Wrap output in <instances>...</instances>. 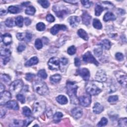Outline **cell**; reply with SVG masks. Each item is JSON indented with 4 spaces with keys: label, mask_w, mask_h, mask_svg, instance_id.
Instances as JSON below:
<instances>
[{
    "label": "cell",
    "mask_w": 127,
    "mask_h": 127,
    "mask_svg": "<svg viewBox=\"0 0 127 127\" xmlns=\"http://www.w3.org/2000/svg\"><path fill=\"white\" fill-rule=\"evenodd\" d=\"M67 93L71 99V102L72 104H78L79 103V99L77 96V91L78 86L74 83L68 82L67 84Z\"/></svg>",
    "instance_id": "cell-1"
},
{
    "label": "cell",
    "mask_w": 127,
    "mask_h": 127,
    "mask_svg": "<svg viewBox=\"0 0 127 127\" xmlns=\"http://www.w3.org/2000/svg\"><path fill=\"white\" fill-rule=\"evenodd\" d=\"M33 88L34 91L40 95L45 96L49 94V89L46 84L39 80L34 82L33 84Z\"/></svg>",
    "instance_id": "cell-2"
},
{
    "label": "cell",
    "mask_w": 127,
    "mask_h": 127,
    "mask_svg": "<svg viewBox=\"0 0 127 127\" xmlns=\"http://www.w3.org/2000/svg\"><path fill=\"white\" fill-rule=\"evenodd\" d=\"M45 103L43 101H37L33 105V114L34 116L37 117L43 114L45 110Z\"/></svg>",
    "instance_id": "cell-3"
},
{
    "label": "cell",
    "mask_w": 127,
    "mask_h": 127,
    "mask_svg": "<svg viewBox=\"0 0 127 127\" xmlns=\"http://www.w3.org/2000/svg\"><path fill=\"white\" fill-rule=\"evenodd\" d=\"M87 93L90 95H96L101 92V89L97 85L92 83H88L85 86Z\"/></svg>",
    "instance_id": "cell-4"
},
{
    "label": "cell",
    "mask_w": 127,
    "mask_h": 127,
    "mask_svg": "<svg viewBox=\"0 0 127 127\" xmlns=\"http://www.w3.org/2000/svg\"><path fill=\"white\" fill-rule=\"evenodd\" d=\"M23 86V83L21 80L13 82L10 85V90L13 93H17L21 91Z\"/></svg>",
    "instance_id": "cell-5"
},
{
    "label": "cell",
    "mask_w": 127,
    "mask_h": 127,
    "mask_svg": "<svg viewBox=\"0 0 127 127\" xmlns=\"http://www.w3.org/2000/svg\"><path fill=\"white\" fill-rule=\"evenodd\" d=\"M49 68L52 71H57L59 70L60 67V60L57 57H52L48 62Z\"/></svg>",
    "instance_id": "cell-6"
},
{
    "label": "cell",
    "mask_w": 127,
    "mask_h": 127,
    "mask_svg": "<svg viewBox=\"0 0 127 127\" xmlns=\"http://www.w3.org/2000/svg\"><path fill=\"white\" fill-rule=\"evenodd\" d=\"M56 15L60 18H63L68 14V10L62 6H55L53 9Z\"/></svg>",
    "instance_id": "cell-7"
},
{
    "label": "cell",
    "mask_w": 127,
    "mask_h": 127,
    "mask_svg": "<svg viewBox=\"0 0 127 127\" xmlns=\"http://www.w3.org/2000/svg\"><path fill=\"white\" fill-rule=\"evenodd\" d=\"M79 102L83 107H86L89 106L91 102V95L87 93L80 96L79 98Z\"/></svg>",
    "instance_id": "cell-8"
},
{
    "label": "cell",
    "mask_w": 127,
    "mask_h": 127,
    "mask_svg": "<svg viewBox=\"0 0 127 127\" xmlns=\"http://www.w3.org/2000/svg\"><path fill=\"white\" fill-rule=\"evenodd\" d=\"M115 77L118 83L120 85H122L126 87L127 85V74L123 71H118L116 72Z\"/></svg>",
    "instance_id": "cell-9"
},
{
    "label": "cell",
    "mask_w": 127,
    "mask_h": 127,
    "mask_svg": "<svg viewBox=\"0 0 127 127\" xmlns=\"http://www.w3.org/2000/svg\"><path fill=\"white\" fill-rule=\"evenodd\" d=\"M83 59L84 62L85 63H92L95 65L96 66H98L99 63L95 59L94 56L92 55L90 52L88 51L86 53H85L83 57Z\"/></svg>",
    "instance_id": "cell-10"
},
{
    "label": "cell",
    "mask_w": 127,
    "mask_h": 127,
    "mask_svg": "<svg viewBox=\"0 0 127 127\" xmlns=\"http://www.w3.org/2000/svg\"><path fill=\"white\" fill-rule=\"evenodd\" d=\"M12 95L9 91H5L1 93V97H0V104L3 105L6 104L11 99Z\"/></svg>",
    "instance_id": "cell-11"
},
{
    "label": "cell",
    "mask_w": 127,
    "mask_h": 127,
    "mask_svg": "<svg viewBox=\"0 0 127 127\" xmlns=\"http://www.w3.org/2000/svg\"><path fill=\"white\" fill-rule=\"evenodd\" d=\"M95 79L99 82L103 83L106 82L107 80V76L105 72L102 70H98L95 75Z\"/></svg>",
    "instance_id": "cell-12"
},
{
    "label": "cell",
    "mask_w": 127,
    "mask_h": 127,
    "mask_svg": "<svg viewBox=\"0 0 127 127\" xmlns=\"http://www.w3.org/2000/svg\"><path fill=\"white\" fill-rule=\"evenodd\" d=\"M77 73L85 81H88L90 78V72L86 68H80L77 71Z\"/></svg>",
    "instance_id": "cell-13"
},
{
    "label": "cell",
    "mask_w": 127,
    "mask_h": 127,
    "mask_svg": "<svg viewBox=\"0 0 127 127\" xmlns=\"http://www.w3.org/2000/svg\"><path fill=\"white\" fill-rule=\"evenodd\" d=\"M67 29V27L65 25L63 24H56L50 30V32L53 35L57 34L59 30H66Z\"/></svg>",
    "instance_id": "cell-14"
},
{
    "label": "cell",
    "mask_w": 127,
    "mask_h": 127,
    "mask_svg": "<svg viewBox=\"0 0 127 127\" xmlns=\"http://www.w3.org/2000/svg\"><path fill=\"white\" fill-rule=\"evenodd\" d=\"M71 115L72 117L75 119H79L81 118L83 114V110L79 107H75L73 108L71 111Z\"/></svg>",
    "instance_id": "cell-15"
},
{
    "label": "cell",
    "mask_w": 127,
    "mask_h": 127,
    "mask_svg": "<svg viewBox=\"0 0 127 127\" xmlns=\"http://www.w3.org/2000/svg\"><path fill=\"white\" fill-rule=\"evenodd\" d=\"M80 18L78 16H72L69 17L68 19V21L71 26L72 28L77 27L80 22Z\"/></svg>",
    "instance_id": "cell-16"
},
{
    "label": "cell",
    "mask_w": 127,
    "mask_h": 127,
    "mask_svg": "<svg viewBox=\"0 0 127 127\" xmlns=\"http://www.w3.org/2000/svg\"><path fill=\"white\" fill-rule=\"evenodd\" d=\"M1 41L6 45H8L12 42V37L9 33H6L1 36Z\"/></svg>",
    "instance_id": "cell-17"
},
{
    "label": "cell",
    "mask_w": 127,
    "mask_h": 127,
    "mask_svg": "<svg viewBox=\"0 0 127 127\" xmlns=\"http://www.w3.org/2000/svg\"><path fill=\"white\" fill-rule=\"evenodd\" d=\"M6 106L7 108L14 110H18L19 109V106L16 102V101L14 100H12V101H9L8 102H7L6 104Z\"/></svg>",
    "instance_id": "cell-18"
},
{
    "label": "cell",
    "mask_w": 127,
    "mask_h": 127,
    "mask_svg": "<svg viewBox=\"0 0 127 127\" xmlns=\"http://www.w3.org/2000/svg\"><path fill=\"white\" fill-rule=\"evenodd\" d=\"M82 19L83 23L84 24L86 25H88L90 23L91 16L87 12L84 11L82 15Z\"/></svg>",
    "instance_id": "cell-19"
},
{
    "label": "cell",
    "mask_w": 127,
    "mask_h": 127,
    "mask_svg": "<svg viewBox=\"0 0 127 127\" xmlns=\"http://www.w3.org/2000/svg\"><path fill=\"white\" fill-rule=\"evenodd\" d=\"M104 110L103 106L101 105L99 103L96 102L94 104V106L93 107V111L94 113L96 114H98L101 113Z\"/></svg>",
    "instance_id": "cell-20"
},
{
    "label": "cell",
    "mask_w": 127,
    "mask_h": 127,
    "mask_svg": "<svg viewBox=\"0 0 127 127\" xmlns=\"http://www.w3.org/2000/svg\"><path fill=\"white\" fill-rule=\"evenodd\" d=\"M61 80V75L59 74H56L53 75L51 76L50 78V80L51 83L56 84L60 82Z\"/></svg>",
    "instance_id": "cell-21"
},
{
    "label": "cell",
    "mask_w": 127,
    "mask_h": 127,
    "mask_svg": "<svg viewBox=\"0 0 127 127\" xmlns=\"http://www.w3.org/2000/svg\"><path fill=\"white\" fill-rule=\"evenodd\" d=\"M99 45L105 50H109L111 47V43L108 39H104L101 42Z\"/></svg>",
    "instance_id": "cell-22"
},
{
    "label": "cell",
    "mask_w": 127,
    "mask_h": 127,
    "mask_svg": "<svg viewBox=\"0 0 127 127\" xmlns=\"http://www.w3.org/2000/svg\"><path fill=\"white\" fill-rule=\"evenodd\" d=\"M56 101L57 102L61 104V105H65L68 102V100L67 98L64 95H59L56 98Z\"/></svg>",
    "instance_id": "cell-23"
},
{
    "label": "cell",
    "mask_w": 127,
    "mask_h": 127,
    "mask_svg": "<svg viewBox=\"0 0 127 127\" xmlns=\"http://www.w3.org/2000/svg\"><path fill=\"white\" fill-rule=\"evenodd\" d=\"M38 59L36 57H33L31 58L29 60L27 61L25 64L27 67H30L36 65L38 63Z\"/></svg>",
    "instance_id": "cell-24"
},
{
    "label": "cell",
    "mask_w": 127,
    "mask_h": 127,
    "mask_svg": "<svg viewBox=\"0 0 127 127\" xmlns=\"http://www.w3.org/2000/svg\"><path fill=\"white\" fill-rule=\"evenodd\" d=\"M116 17L115 15L111 12L106 13L103 17V20L105 21H108L110 20H115Z\"/></svg>",
    "instance_id": "cell-25"
},
{
    "label": "cell",
    "mask_w": 127,
    "mask_h": 127,
    "mask_svg": "<svg viewBox=\"0 0 127 127\" xmlns=\"http://www.w3.org/2000/svg\"><path fill=\"white\" fill-rule=\"evenodd\" d=\"M78 34L80 37L83 38L84 40L85 41H87L88 40V34L85 30L83 29H79L78 31Z\"/></svg>",
    "instance_id": "cell-26"
},
{
    "label": "cell",
    "mask_w": 127,
    "mask_h": 127,
    "mask_svg": "<svg viewBox=\"0 0 127 127\" xmlns=\"http://www.w3.org/2000/svg\"><path fill=\"white\" fill-rule=\"evenodd\" d=\"M93 25L94 28L97 29H101L102 28V24L98 19H94L93 21Z\"/></svg>",
    "instance_id": "cell-27"
},
{
    "label": "cell",
    "mask_w": 127,
    "mask_h": 127,
    "mask_svg": "<svg viewBox=\"0 0 127 127\" xmlns=\"http://www.w3.org/2000/svg\"><path fill=\"white\" fill-rule=\"evenodd\" d=\"M1 56H4L5 57H9L11 54L10 50L8 49H1Z\"/></svg>",
    "instance_id": "cell-28"
},
{
    "label": "cell",
    "mask_w": 127,
    "mask_h": 127,
    "mask_svg": "<svg viewBox=\"0 0 127 127\" xmlns=\"http://www.w3.org/2000/svg\"><path fill=\"white\" fill-rule=\"evenodd\" d=\"M104 10V8L100 5H97L95 8V14L96 16H99L103 11Z\"/></svg>",
    "instance_id": "cell-29"
},
{
    "label": "cell",
    "mask_w": 127,
    "mask_h": 127,
    "mask_svg": "<svg viewBox=\"0 0 127 127\" xmlns=\"http://www.w3.org/2000/svg\"><path fill=\"white\" fill-rule=\"evenodd\" d=\"M8 12L11 14H15L19 13L20 12V10L16 7L11 6L8 8Z\"/></svg>",
    "instance_id": "cell-30"
},
{
    "label": "cell",
    "mask_w": 127,
    "mask_h": 127,
    "mask_svg": "<svg viewBox=\"0 0 127 127\" xmlns=\"http://www.w3.org/2000/svg\"><path fill=\"white\" fill-rule=\"evenodd\" d=\"M22 113L25 117H29L31 115L32 112L31 110L28 107L25 106L22 108Z\"/></svg>",
    "instance_id": "cell-31"
},
{
    "label": "cell",
    "mask_w": 127,
    "mask_h": 127,
    "mask_svg": "<svg viewBox=\"0 0 127 127\" xmlns=\"http://www.w3.org/2000/svg\"><path fill=\"white\" fill-rule=\"evenodd\" d=\"M36 12V10L33 6L28 7L26 10H25V14L28 15H33L35 14Z\"/></svg>",
    "instance_id": "cell-32"
},
{
    "label": "cell",
    "mask_w": 127,
    "mask_h": 127,
    "mask_svg": "<svg viewBox=\"0 0 127 127\" xmlns=\"http://www.w3.org/2000/svg\"><path fill=\"white\" fill-rule=\"evenodd\" d=\"M23 20H24L22 16H18L15 18V24L18 27L21 28L23 25Z\"/></svg>",
    "instance_id": "cell-33"
},
{
    "label": "cell",
    "mask_w": 127,
    "mask_h": 127,
    "mask_svg": "<svg viewBox=\"0 0 127 127\" xmlns=\"http://www.w3.org/2000/svg\"><path fill=\"white\" fill-rule=\"evenodd\" d=\"M94 53L96 56H100L102 54V48L100 45V46H97L94 49Z\"/></svg>",
    "instance_id": "cell-34"
},
{
    "label": "cell",
    "mask_w": 127,
    "mask_h": 127,
    "mask_svg": "<svg viewBox=\"0 0 127 127\" xmlns=\"http://www.w3.org/2000/svg\"><path fill=\"white\" fill-rule=\"evenodd\" d=\"M5 24L7 27L9 28H12L14 26L15 23H14L12 18H8L5 21Z\"/></svg>",
    "instance_id": "cell-35"
},
{
    "label": "cell",
    "mask_w": 127,
    "mask_h": 127,
    "mask_svg": "<svg viewBox=\"0 0 127 127\" xmlns=\"http://www.w3.org/2000/svg\"><path fill=\"white\" fill-rule=\"evenodd\" d=\"M1 79L2 81H3L4 82L8 84L11 82V78L10 76L6 74H1Z\"/></svg>",
    "instance_id": "cell-36"
},
{
    "label": "cell",
    "mask_w": 127,
    "mask_h": 127,
    "mask_svg": "<svg viewBox=\"0 0 127 127\" xmlns=\"http://www.w3.org/2000/svg\"><path fill=\"white\" fill-rule=\"evenodd\" d=\"M118 126L120 127H127V119L126 118H121L118 121Z\"/></svg>",
    "instance_id": "cell-37"
},
{
    "label": "cell",
    "mask_w": 127,
    "mask_h": 127,
    "mask_svg": "<svg viewBox=\"0 0 127 127\" xmlns=\"http://www.w3.org/2000/svg\"><path fill=\"white\" fill-rule=\"evenodd\" d=\"M63 114L61 112H56L54 116H53V119L54 122H59L61 119L63 117Z\"/></svg>",
    "instance_id": "cell-38"
},
{
    "label": "cell",
    "mask_w": 127,
    "mask_h": 127,
    "mask_svg": "<svg viewBox=\"0 0 127 127\" xmlns=\"http://www.w3.org/2000/svg\"><path fill=\"white\" fill-rule=\"evenodd\" d=\"M37 75L39 78H40L41 79H45L47 77V74L45 70H40L38 71V72L37 73Z\"/></svg>",
    "instance_id": "cell-39"
},
{
    "label": "cell",
    "mask_w": 127,
    "mask_h": 127,
    "mask_svg": "<svg viewBox=\"0 0 127 127\" xmlns=\"http://www.w3.org/2000/svg\"><path fill=\"white\" fill-rule=\"evenodd\" d=\"M46 26L44 23L39 22L36 24V29L40 31H44L45 29Z\"/></svg>",
    "instance_id": "cell-40"
},
{
    "label": "cell",
    "mask_w": 127,
    "mask_h": 127,
    "mask_svg": "<svg viewBox=\"0 0 127 127\" xmlns=\"http://www.w3.org/2000/svg\"><path fill=\"white\" fill-rule=\"evenodd\" d=\"M108 123V120L105 118H102V119H101V121L98 123L97 126L98 127H103V126H105Z\"/></svg>",
    "instance_id": "cell-41"
},
{
    "label": "cell",
    "mask_w": 127,
    "mask_h": 127,
    "mask_svg": "<svg viewBox=\"0 0 127 127\" xmlns=\"http://www.w3.org/2000/svg\"><path fill=\"white\" fill-rule=\"evenodd\" d=\"M35 46L38 50L41 49L43 47V43L41 39H37L35 42Z\"/></svg>",
    "instance_id": "cell-42"
},
{
    "label": "cell",
    "mask_w": 127,
    "mask_h": 127,
    "mask_svg": "<svg viewBox=\"0 0 127 127\" xmlns=\"http://www.w3.org/2000/svg\"><path fill=\"white\" fill-rule=\"evenodd\" d=\"M76 50H76L75 47L74 46H71L68 48L67 52L69 55H72L76 53Z\"/></svg>",
    "instance_id": "cell-43"
},
{
    "label": "cell",
    "mask_w": 127,
    "mask_h": 127,
    "mask_svg": "<svg viewBox=\"0 0 127 127\" xmlns=\"http://www.w3.org/2000/svg\"><path fill=\"white\" fill-rule=\"evenodd\" d=\"M34 120V118L31 116L28 117V118H27V119H25L24 121H23V126L25 127H27L28 126L31 122H32Z\"/></svg>",
    "instance_id": "cell-44"
},
{
    "label": "cell",
    "mask_w": 127,
    "mask_h": 127,
    "mask_svg": "<svg viewBox=\"0 0 127 127\" xmlns=\"http://www.w3.org/2000/svg\"><path fill=\"white\" fill-rule=\"evenodd\" d=\"M32 38V35L31 33L27 32L26 33H25V35H24V40L27 42H30L31 40V39Z\"/></svg>",
    "instance_id": "cell-45"
},
{
    "label": "cell",
    "mask_w": 127,
    "mask_h": 127,
    "mask_svg": "<svg viewBox=\"0 0 127 127\" xmlns=\"http://www.w3.org/2000/svg\"><path fill=\"white\" fill-rule=\"evenodd\" d=\"M38 3H39L42 6V7L45 9L47 8L50 6V3L49 1H45V0H44V1H38Z\"/></svg>",
    "instance_id": "cell-46"
},
{
    "label": "cell",
    "mask_w": 127,
    "mask_h": 127,
    "mask_svg": "<svg viewBox=\"0 0 127 127\" xmlns=\"http://www.w3.org/2000/svg\"><path fill=\"white\" fill-rule=\"evenodd\" d=\"M16 98L21 104H24L25 102V98L24 95L21 94H18L16 95Z\"/></svg>",
    "instance_id": "cell-47"
},
{
    "label": "cell",
    "mask_w": 127,
    "mask_h": 127,
    "mask_svg": "<svg viewBox=\"0 0 127 127\" xmlns=\"http://www.w3.org/2000/svg\"><path fill=\"white\" fill-rule=\"evenodd\" d=\"M118 100V96L117 95H113V96H110L109 97L108 99V102L112 103L115 102Z\"/></svg>",
    "instance_id": "cell-48"
},
{
    "label": "cell",
    "mask_w": 127,
    "mask_h": 127,
    "mask_svg": "<svg viewBox=\"0 0 127 127\" xmlns=\"http://www.w3.org/2000/svg\"><path fill=\"white\" fill-rule=\"evenodd\" d=\"M81 3H82L83 5L86 8H89L92 5V3L89 1H85V0H84V1H81Z\"/></svg>",
    "instance_id": "cell-49"
},
{
    "label": "cell",
    "mask_w": 127,
    "mask_h": 127,
    "mask_svg": "<svg viewBox=\"0 0 127 127\" xmlns=\"http://www.w3.org/2000/svg\"><path fill=\"white\" fill-rule=\"evenodd\" d=\"M35 77V74H32V73H27L26 74V77H25V79L28 81H31Z\"/></svg>",
    "instance_id": "cell-50"
},
{
    "label": "cell",
    "mask_w": 127,
    "mask_h": 127,
    "mask_svg": "<svg viewBox=\"0 0 127 127\" xmlns=\"http://www.w3.org/2000/svg\"><path fill=\"white\" fill-rule=\"evenodd\" d=\"M115 57H116V59L118 60V61H122L124 60V55L122 53H117L116 54V55H115Z\"/></svg>",
    "instance_id": "cell-51"
},
{
    "label": "cell",
    "mask_w": 127,
    "mask_h": 127,
    "mask_svg": "<svg viewBox=\"0 0 127 127\" xmlns=\"http://www.w3.org/2000/svg\"><path fill=\"white\" fill-rule=\"evenodd\" d=\"M46 20L49 22H53L55 21V17L52 14H49L46 16Z\"/></svg>",
    "instance_id": "cell-52"
},
{
    "label": "cell",
    "mask_w": 127,
    "mask_h": 127,
    "mask_svg": "<svg viewBox=\"0 0 127 127\" xmlns=\"http://www.w3.org/2000/svg\"><path fill=\"white\" fill-rule=\"evenodd\" d=\"M25 48H26L25 45L22 43H21L19 45V46L17 47V51L18 52H21L23 51H24L25 50Z\"/></svg>",
    "instance_id": "cell-53"
},
{
    "label": "cell",
    "mask_w": 127,
    "mask_h": 127,
    "mask_svg": "<svg viewBox=\"0 0 127 127\" xmlns=\"http://www.w3.org/2000/svg\"><path fill=\"white\" fill-rule=\"evenodd\" d=\"M24 35H25V33H18L16 35V37L18 40L22 41V40H23L24 39Z\"/></svg>",
    "instance_id": "cell-54"
},
{
    "label": "cell",
    "mask_w": 127,
    "mask_h": 127,
    "mask_svg": "<svg viewBox=\"0 0 127 127\" xmlns=\"http://www.w3.org/2000/svg\"><path fill=\"white\" fill-rule=\"evenodd\" d=\"M14 124L16 126H23V121L21 120H15Z\"/></svg>",
    "instance_id": "cell-55"
},
{
    "label": "cell",
    "mask_w": 127,
    "mask_h": 127,
    "mask_svg": "<svg viewBox=\"0 0 127 127\" xmlns=\"http://www.w3.org/2000/svg\"><path fill=\"white\" fill-rule=\"evenodd\" d=\"M81 62L80 59H79L78 58H75L74 59V64L76 67H79L81 66Z\"/></svg>",
    "instance_id": "cell-56"
},
{
    "label": "cell",
    "mask_w": 127,
    "mask_h": 127,
    "mask_svg": "<svg viewBox=\"0 0 127 127\" xmlns=\"http://www.w3.org/2000/svg\"><path fill=\"white\" fill-rule=\"evenodd\" d=\"M24 21L25 24L27 26H28V25H29L31 24V20L29 18H28V17L25 18Z\"/></svg>",
    "instance_id": "cell-57"
},
{
    "label": "cell",
    "mask_w": 127,
    "mask_h": 127,
    "mask_svg": "<svg viewBox=\"0 0 127 127\" xmlns=\"http://www.w3.org/2000/svg\"><path fill=\"white\" fill-rule=\"evenodd\" d=\"M61 62L63 65H66L68 63V60L65 58H62L61 59Z\"/></svg>",
    "instance_id": "cell-58"
},
{
    "label": "cell",
    "mask_w": 127,
    "mask_h": 127,
    "mask_svg": "<svg viewBox=\"0 0 127 127\" xmlns=\"http://www.w3.org/2000/svg\"><path fill=\"white\" fill-rule=\"evenodd\" d=\"M5 89V85L2 83H1V84H0V91H1V93H2L4 91Z\"/></svg>",
    "instance_id": "cell-59"
},
{
    "label": "cell",
    "mask_w": 127,
    "mask_h": 127,
    "mask_svg": "<svg viewBox=\"0 0 127 127\" xmlns=\"http://www.w3.org/2000/svg\"><path fill=\"white\" fill-rule=\"evenodd\" d=\"M10 61V58L9 57H5L4 59V65H6L9 61Z\"/></svg>",
    "instance_id": "cell-60"
},
{
    "label": "cell",
    "mask_w": 127,
    "mask_h": 127,
    "mask_svg": "<svg viewBox=\"0 0 127 127\" xmlns=\"http://www.w3.org/2000/svg\"><path fill=\"white\" fill-rule=\"evenodd\" d=\"M7 14V12L4 10H1V12H0V14H1V15H5Z\"/></svg>",
    "instance_id": "cell-61"
},
{
    "label": "cell",
    "mask_w": 127,
    "mask_h": 127,
    "mask_svg": "<svg viewBox=\"0 0 127 127\" xmlns=\"http://www.w3.org/2000/svg\"><path fill=\"white\" fill-rule=\"evenodd\" d=\"M65 2L67 3H71V4H76L77 3V1H65Z\"/></svg>",
    "instance_id": "cell-62"
},
{
    "label": "cell",
    "mask_w": 127,
    "mask_h": 127,
    "mask_svg": "<svg viewBox=\"0 0 127 127\" xmlns=\"http://www.w3.org/2000/svg\"><path fill=\"white\" fill-rule=\"evenodd\" d=\"M29 3H30L29 2H26V3H22V5H23V6H28V5H29L28 4Z\"/></svg>",
    "instance_id": "cell-63"
}]
</instances>
